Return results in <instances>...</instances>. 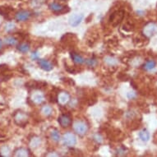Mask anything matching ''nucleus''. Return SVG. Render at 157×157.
<instances>
[{"instance_id": "nucleus-1", "label": "nucleus", "mask_w": 157, "mask_h": 157, "mask_svg": "<svg viewBox=\"0 0 157 157\" xmlns=\"http://www.w3.org/2000/svg\"><path fill=\"white\" fill-rule=\"evenodd\" d=\"M125 16V12L124 10H117L113 13L109 17V22L113 27H117L121 23Z\"/></svg>"}, {"instance_id": "nucleus-2", "label": "nucleus", "mask_w": 157, "mask_h": 157, "mask_svg": "<svg viewBox=\"0 0 157 157\" xmlns=\"http://www.w3.org/2000/svg\"><path fill=\"white\" fill-rule=\"evenodd\" d=\"M73 130L79 136H83L85 135L89 130V126L88 124L83 120H77L73 124Z\"/></svg>"}, {"instance_id": "nucleus-3", "label": "nucleus", "mask_w": 157, "mask_h": 157, "mask_svg": "<svg viewBox=\"0 0 157 157\" xmlns=\"http://www.w3.org/2000/svg\"><path fill=\"white\" fill-rule=\"evenodd\" d=\"M14 121L19 126L24 127L28 123V116L22 111H17L14 114Z\"/></svg>"}, {"instance_id": "nucleus-4", "label": "nucleus", "mask_w": 157, "mask_h": 157, "mask_svg": "<svg viewBox=\"0 0 157 157\" xmlns=\"http://www.w3.org/2000/svg\"><path fill=\"white\" fill-rule=\"evenodd\" d=\"M63 143L64 146L68 147H72L77 143V137L72 132H66L63 136Z\"/></svg>"}, {"instance_id": "nucleus-5", "label": "nucleus", "mask_w": 157, "mask_h": 157, "mask_svg": "<svg viewBox=\"0 0 157 157\" xmlns=\"http://www.w3.org/2000/svg\"><path fill=\"white\" fill-rule=\"evenodd\" d=\"M63 44H64L66 46H74L77 44V38L74 34L67 33L63 36L61 39Z\"/></svg>"}, {"instance_id": "nucleus-6", "label": "nucleus", "mask_w": 157, "mask_h": 157, "mask_svg": "<svg viewBox=\"0 0 157 157\" xmlns=\"http://www.w3.org/2000/svg\"><path fill=\"white\" fill-rule=\"evenodd\" d=\"M157 25L154 22H148V23L144 26L143 28V31H142V33H143V36L145 37H151L153 35L155 34V31H156Z\"/></svg>"}, {"instance_id": "nucleus-7", "label": "nucleus", "mask_w": 157, "mask_h": 157, "mask_svg": "<svg viewBox=\"0 0 157 157\" xmlns=\"http://www.w3.org/2000/svg\"><path fill=\"white\" fill-rule=\"evenodd\" d=\"M57 101L61 105H65L67 103H69L70 95L66 91H62L57 96Z\"/></svg>"}, {"instance_id": "nucleus-8", "label": "nucleus", "mask_w": 157, "mask_h": 157, "mask_svg": "<svg viewBox=\"0 0 157 157\" xmlns=\"http://www.w3.org/2000/svg\"><path fill=\"white\" fill-rule=\"evenodd\" d=\"M31 99L32 102L36 104V105H40L44 101V95L40 91H35L34 93H32Z\"/></svg>"}, {"instance_id": "nucleus-9", "label": "nucleus", "mask_w": 157, "mask_h": 157, "mask_svg": "<svg viewBox=\"0 0 157 157\" xmlns=\"http://www.w3.org/2000/svg\"><path fill=\"white\" fill-rule=\"evenodd\" d=\"M49 8L52 11H54L55 13H64L69 12V8H67V7H63L62 5H60L59 3H52L49 4Z\"/></svg>"}, {"instance_id": "nucleus-10", "label": "nucleus", "mask_w": 157, "mask_h": 157, "mask_svg": "<svg viewBox=\"0 0 157 157\" xmlns=\"http://www.w3.org/2000/svg\"><path fill=\"white\" fill-rule=\"evenodd\" d=\"M83 19L82 14H74L69 17V24L72 26H77L82 22Z\"/></svg>"}, {"instance_id": "nucleus-11", "label": "nucleus", "mask_w": 157, "mask_h": 157, "mask_svg": "<svg viewBox=\"0 0 157 157\" xmlns=\"http://www.w3.org/2000/svg\"><path fill=\"white\" fill-rule=\"evenodd\" d=\"M31 17V13L28 11H20L15 15L16 20L18 21H25Z\"/></svg>"}, {"instance_id": "nucleus-12", "label": "nucleus", "mask_w": 157, "mask_h": 157, "mask_svg": "<svg viewBox=\"0 0 157 157\" xmlns=\"http://www.w3.org/2000/svg\"><path fill=\"white\" fill-rule=\"evenodd\" d=\"M59 123L63 128H67L68 126H70V124L72 123V120H71V118H70L69 115L67 114H63L59 117Z\"/></svg>"}, {"instance_id": "nucleus-13", "label": "nucleus", "mask_w": 157, "mask_h": 157, "mask_svg": "<svg viewBox=\"0 0 157 157\" xmlns=\"http://www.w3.org/2000/svg\"><path fill=\"white\" fill-rule=\"evenodd\" d=\"M39 65L44 71H50V70L53 69V65L48 60L40 59L39 61Z\"/></svg>"}, {"instance_id": "nucleus-14", "label": "nucleus", "mask_w": 157, "mask_h": 157, "mask_svg": "<svg viewBox=\"0 0 157 157\" xmlns=\"http://www.w3.org/2000/svg\"><path fill=\"white\" fill-rule=\"evenodd\" d=\"M14 155L17 157H27L30 155V152L26 148H18L14 152Z\"/></svg>"}, {"instance_id": "nucleus-15", "label": "nucleus", "mask_w": 157, "mask_h": 157, "mask_svg": "<svg viewBox=\"0 0 157 157\" xmlns=\"http://www.w3.org/2000/svg\"><path fill=\"white\" fill-rule=\"evenodd\" d=\"M71 58L73 60V62L75 63H77V64H82L83 63L85 62V60H84L82 57L79 55V54H77V53H74V52L71 53Z\"/></svg>"}, {"instance_id": "nucleus-16", "label": "nucleus", "mask_w": 157, "mask_h": 157, "mask_svg": "<svg viewBox=\"0 0 157 157\" xmlns=\"http://www.w3.org/2000/svg\"><path fill=\"white\" fill-rule=\"evenodd\" d=\"M41 143V139L39 136H33L30 141V146L31 148H37Z\"/></svg>"}, {"instance_id": "nucleus-17", "label": "nucleus", "mask_w": 157, "mask_h": 157, "mask_svg": "<svg viewBox=\"0 0 157 157\" xmlns=\"http://www.w3.org/2000/svg\"><path fill=\"white\" fill-rule=\"evenodd\" d=\"M139 137L140 139L143 141V142H147L150 139V133L149 132L147 131V129H142V131L139 132Z\"/></svg>"}, {"instance_id": "nucleus-18", "label": "nucleus", "mask_w": 157, "mask_h": 157, "mask_svg": "<svg viewBox=\"0 0 157 157\" xmlns=\"http://www.w3.org/2000/svg\"><path fill=\"white\" fill-rule=\"evenodd\" d=\"M155 67V62L154 60H148L143 65V69L146 71H151L152 69H154Z\"/></svg>"}, {"instance_id": "nucleus-19", "label": "nucleus", "mask_w": 157, "mask_h": 157, "mask_svg": "<svg viewBox=\"0 0 157 157\" xmlns=\"http://www.w3.org/2000/svg\"><path fill=\"white\" fill-rule=\"evenodd\" d=\"M104 61H105V63H106L108 66L112 67H115L117 63H118V61L114 58H112V57H106V58H105Z\"/></svg>"}, {"instance_id": "nucleus-20", "label": "nucleus", "mask_w": 157, "mask_h": 157, "mask_svg": "<svg viewBox=\"0 0 157 157\" xmlns=\"http://www.w3.org/2000/svg\"><path fill=\"white\" fill-rule=\"evenodd\" d=\"M50 137L51 139L55 142H59L60 140V134L59 132L58 131L57 129H53L51 132H50Z\"/></svg>"}, {"instance_id": "nucleus-21", "label": "nucleus", "mask_w": 157, "mask_h": 157, "mask_svg": "<svg viewBox=\"0 0 157 157\" xmlns=\"http://www.w3.org/2000/svg\"><path fill=\"white\" fill-rule=\"evenodd\" d=\"M41 113L43 115L46 116V117H49L53 113V109L50 107L49 105H44L43 106V108L41 109Z\"/></svg>"}, {"instance_id": "nucleus-22", "label": "nucleus", "mask_w": 157, "mask_h": 157, "mask_svg": "<svg viewBox=\"0 0 157 157\" xmlns=\"http://www.w3.org/2000/svg\"><path fill=\"white\" fill-rule=\"evenodd\" d=\"M10 149L7 146H3L0 148V155L3 157H7L10 155Z\"/></svg>"}, {"instance_id": "nucleus-23", "label": "nucleus", "mask_w": 157, "mask_h": 157, "mask_svg": "<svg viewBox=\"0 0 157 157\" xmlns=\"http://www.w3.org/2000/svg\"><path fill=\"white\" fill-rule=\"evenodd\" d=\"M47 0H31V4L34 8H40L46 3Z\"/></svg>"}, {"instance_id": "nucleus-24", "label": "nucleus", "mask_w": 157, "mask_h": 157, "mask_svg": "<svg viewBox=\"0 0 157 157\" xmlns=\"http://www.w3.org/2000/svg\"><path fill=\"white\" fill-rule=\"evenodd\" d=\"M5 44L7 45H11V46H13V45H16L17 44V40L15 39L14 37H12V36H8L5 39Z\"/></svg>"}, {"instance_id": "nucleus-25", "label": "nucleus", "mask_w": 157, "mask_h": 157, "mask_svg": "<svg viewBox=\"0 0 157 157\" xmlns=\"http://www.w3.org/2000/svg\"><path fill=\"white\" fill-rule=\"evenodd\" d=\"M18 50L21 53H26V52H28L30 50V46H29L28 44H26V43H22L19 46H18Z\"/></svg>"}, {"instance_id": "nucleus-26", "label": "nucleus", "mask_w": 157, "mask_h": 157, "mask_svg": "<svg viewBox=\"0 0 157 157\" xmlns=\"http://www.w3.org/2000/svg\"><path fill=\"white\" fill-rule=\"evenodd\" d=\"M12 11H13V9L9 8V7H0V14L1 15H8Z\"/></svg>"}, {"instance_id": "nucleus-27", "label": "nucleus", "mask_w": 157, "mask_h": 157, "mask_svg": "<svg viewBox=\"0 0 157 157\" xmlns=\"http://www.w3.org/2000/svg\"><path fill=\"white\" fill-rule=\"evenodd\" d=\"M93 140L95 142H97L98 144H101L103 142V136H101V134L100 133H95L93 135Z\"/></svg>"}, {"instance_id": "nucleus-28", "label": "nucleus", "mask_w": 157, "mask_h": 157, "mask_svg": "<svg viewBox=\"0 0 157 157\" xmlns=\"http://www.w3.org/2000/svg\"><path fill=\"white\" fill-rule=\"evenodd\" d=\"M15 24L13 23V22H8V23L5 25V29L6 31H8V32H11V31H13L14 29H15Z\"/></svg>"}, {"instance_id": "nucleus-29", "label": "nucleus", "mask_w": 157, "mask_h": 157, "mask_svg": "<svg viewBox=\"0 0 157 157\" xmlns=\"http://www.w3.org/2000/svg\"><path fill=\"white\" fill-rule=\"evenodd\" d=\"M86 63L89 67H95L97 65V61L95 59H88L86 60Z\"/></svg>"}, {"instance_id": "nucleus-30", "label": "nucleus", "mask_w": 157, "mask_h": 157, "mask_svg": "<svg viewBox=\"0 0 157 157\" xmlns=\"http://www.w3.org/2000/svg\"><path fill=\"white\" fill-rule=\"evenodd\" d=\"M126 148H124V147H120V148L118 149V151H117V152H118L117 155H124L126 154Z\"/></svg>"}, {"instance_id": "nucleus-31", "label": "nucleus", "mask_w": 157, "mask_h": 157, "mask_svg": "<svg viewBox=\"0 0 157 157\" xmlns=\"http://www.w3.org/2000/svg\"><path fill=\"white\" fill-rule=\"evenodd\" d=\"M127 96H128L129 100H133V99H135L136 97V94L135 93V91H129L127 94Z\"/></svg>"}, {"instance_id": "nucleus-32", "label": "nucleus", "mask_w": 157, "mask_h": 157, "mask_svg": "<svg viewBox=\"0 0 157 157\" xmlns=\"http://www.w3.org/2000/svg\"><path fill=\"white\" fill-rule=\"evenodd\" d=\"M31 59H33V60L39 59L38 53H37V52H34V53H32L31 55Z\"/></svg>"}, {"instance_id": "nucleus-33", "label": "nucleus", "mask_w": 157, "mask_h": 157, "mask_svg": "<svg viewBox=\"0 0 157 157\" xmlns=\"http://www.w3.org/2000/svg\"><path fill=\"white\" fill-rule=\"evenodd\" d=\"M8 69V66L5 64H3L0 66V72H3V71H5V70Z\"/></svg>"}, {"instance_id": "nucleus-34", "label": "nucleus", "mask_w": 157, "mask_h": 157, "mask_svg": "<svg viewBox=\"0 0 157 157\" xmlns=\"http://www.w3.org/2000/svg\"><path fill=\"white\" fill-rule=\"evenodd\" d=\"M46 156H59V155L56 153H49L46 155Z\"/></svg>"}, {"instance_id": "nucleus-35", "label": "nucleus", "mask_w": 157, "mask_h": 157, "mask_svg": "<svg viewBox=\"0 0 157 157\" xmlns=\"http://www.w3.org/2000/svg\"><path fill=\"white\" fill-rule=\"evenodd\" d=\"M2 47H3V42H2V40H0V49H2Z\"/></svg>"}, {"instance_id": "nucleus-36", "label": "nucleus", "mask_w": 157, "mask_h": 157, "mask_svg": "<svg viewBox=\"0 0 157 157\" xmlns=\"http://www.w3.org/2000/svg\"><path fill=\"white\" fill-rule=\"evenodd\" d=\"M61 1H66V0H61Z\"/></svg>"}]
</instances>
